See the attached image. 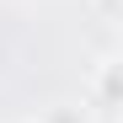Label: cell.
<instances>
[{
	"label": "cell",
	"instance_id": "cell-2",
	"mask_svg": "<svg viewBox=\"0 0 123 123\" xmlns=\"http://www.w3.org/2000/svg\"><path fill=\"white\" fill-rule=\"evenodd\" d=\"M27 123H91V112H86V102H48L37 118H27Z\"/></svg>",
	"mask_w": 123,
	"mask_h": 123
},
{
	"label": "cell",
	"instance_id": "cell-1",
	"mask_svg": "<svg viewBox=\"0 0 123 123\" xmlns=\"http://www.w3.org/2000/svg\"><path fill=\"white\" fill-rule=\"evenodd\" d=\"M80 102H86V112H96V118H112L123 107V64H118V54H102L91 64L86 86H80Z\"/></svg>",
	"mask_w": 123,
	"mask_h": 123
}]
</instances>
